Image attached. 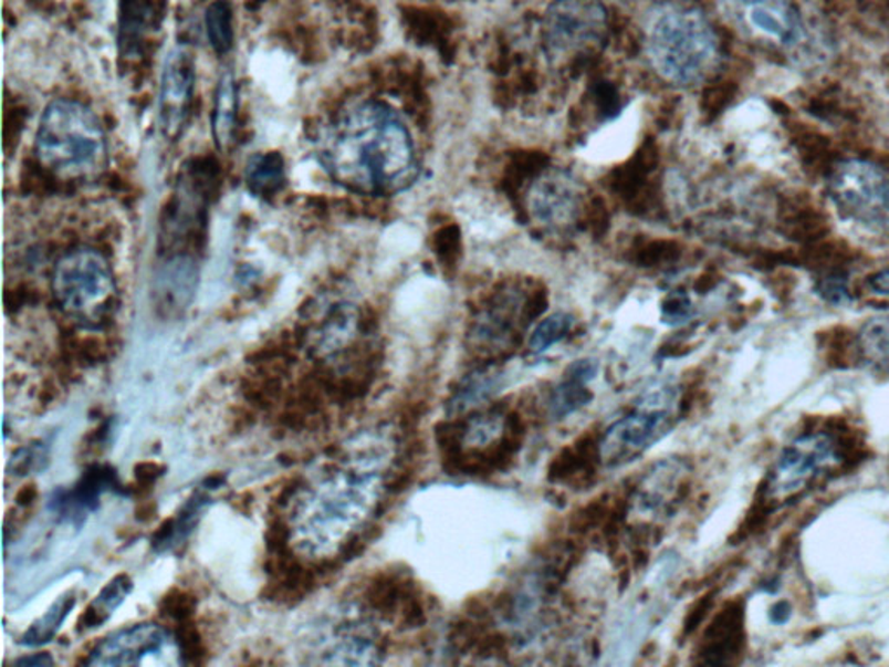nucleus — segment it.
Returning a JSON list of instances; mask_svg holds the SVG:
<instances>
[{
  "label": "nucleus",
  "instance_id": "obj_1",
  "mask_svg": "<svg viewBox=\"0 0 889 667\" xmlns=\"http://www.w3.org/2000/svg\"><path fill=\"white\" fill-rule=\"evenodd\" d=\"M320 164L339 187L360 195H389L417 175L412 139L388 106L360 103L344 112L320 142Z\"/></svg>",
  "mask_w": 889,
  "mask_h": 667
},
{
  "label": "nucleus",
  "instance_id": "obj_14",
  "mask_svg": "<svg viewBox=\"0 0 889 667\" xmlns=\"http://www.w3.org/2000/svg\"><path fill=\"white\" fill-rule=\"evenodd\" d=\"M358 322L360 313L355 304L348 301H334L327 304L320 316L315 313L310 315V325L304 332V337L315 355H334L352 343L358 331Z\"/></svg>",
  "mask_w": 889,
  "mask_h": 667
},
{
  "label": "nucleus",
  "instance_id": "obj_17",
  "mask_svg": "<svg viewBox=\"0 0 889 667\" xmlns=\"http://www.w3.org/2000/svg\"><path fill=\"white\" fill-rule=\"evenodd\" d=\"M457 212L468 233L477 239H495L510 231V212L490 195H464L457 204Z\"/></svg>",
  "mask_w": 889,
  "mask_h": 667
},
{
  "label": "nucleus",
  "instance_id": "obj_16",
  "mask_svg": "<svg viewBox=\"0 0 889 667\" xmlns=\"http://www.w3.org/2000/svg\"><path fill=\"white\" fill-rule=\"evenodd\" d=\"M118 486L117 473L114 468L103 465H94L87 468L84 477L81 478L75 489L70 492H61L53 501L54 510L65 517L66 520L82 522L87 511H93L97 501L102 498L105 490L115 489Z\"/></svg>",
  "mask_w": 889,
  "mask_h": 667
},
{
  "label": "nucleus",
  "instance_id": "obj_4",
  "mask_svg": "<svg viewBox=\"0 0 889 667\" xmlns=\"http://www.w3.org/2000/svg\"><path fill=\"white\" fill-rule=\"evenodd\" d=\"M379 475H337L295 506L294 525L301 546H337L373 510L379 498Z\"/></svg>",
  "mask_w": 889,
  "mask_h": 667
},
{
  "label": "nucleus",
  "instance_id": "obj_8",
  "mask_svg": "<svg viewBox=\"0 0 889 667\" xmlns=\"http://www.w3.org/2000/svg\"><path fill=\"white\" fill-rule=\"evenodd\" d=\"M720 4L752 39L787 51L805 45L806 24L791 0H720Z\"/></svg>",
  "mask_w": 889,
  "mask_h": 667
},
{
  "label": "nucleus",
  "instance_id": "obj_5",
  "mask_svg": "<svg viewBox=\"0 0 889 667\" xmlns=\"http://www.w3.org/2000/svg\"><path fill=\"white\" fill-rule=\"evenodd\" d=\"M51 288L61 312L85 329L102 327L117 301L114 271L93 247H77L61 256Z\"/></svg>",
  "mask_w": 889,
  "mask_h": 667
},
{
  "label": "nucleus",
  "instance_id": "obj_19",
  "mask_svg": "<svg viewBox=\"0 0 889 667\" xmlns=\"http://www.w3.org/2000/svg\"><path fill=\"white\" fill-rule=\"evenodd\" d=\"M287 181L285 160L280 152H259L245 166L247 188L259 199H271Z\"/></svg>",
  "mask_w": 889,
  "mask_h": 667
},
{
  "label": "nucleus",
  "instance_id": "obj_26",
  "mask_svg": "<svg viewBox=\"0 0 889 667\" xmlns=\"http://www.w3.org/2000/svg\"><path fill=\"white\" fill-rule=\"evenodd\" d=\"M586 385L587 383L584 381L568 374V379L554 392L553 400H551V410L554 416L565 417L584 407L590 400Z\"/></svg>",
  "mask_w": 889,
  "mask_h": 667
},
{
  "label": "nucleus",
  "instance_id": "obj_25",
  "mask_svg": "<svg viewBox=\"0 0 889 667\" xmlns=\"http://www.w3.org/2000/svg\"><path fill=\"white\" fill-rule=\"evenodd\" d=\"M572 325H574V319L568 313H553L546 320H542L532 332L529 341L530 350L535 353H544L546 350L553 348L554 344L565 340Z\"/></svg>",
  "mask_w": 889,
  "mask_h": 667
},
{
  "label": "nucleus",
  "instance_id": "obj_3",
  "mask_svg": "<svg viewBox=\"0 0 889 667\" xmlns=\"http://www.w3.org/2000/svg\"><path fill=\"white\" fill-rule=\"evenodd\" d=\"M36 160L63 179L102 175L108 145L102 122L90 106L75 100H54L45 106L35 134Z\"/></svg>",
  "mask_w": 889,
  "mask_h": 667
},
{
  "label": "nucleus",
  "instance_id": "obj_20",
  "mask_svg": "<svg viewBox=\"0 0 889 667\" xmlns=\"http://www.w3.org/2000/svg\"><path fill=\"white\" fill-rule=\"evenodd\" d=\"M133 591V579L127 574H118L112 579L102 593L91 602L90 607L79 619V632H93L96 627H102L106 621L114 615V612L126 602L127 596Z\"/></svg>",
  "mask_w": 889,
  "mask_h": 667
},
{
  "label": "nucleus",
  "instance_id": "obj_30",
  "mask_svg": "<svg viewBox=\"0 0 889 667\" xmlns=\"http://www.w3.org/2000/svg\"><path fill=\"white\" fill-rule=\"evenodd\" d=\"M820 294L825 301H829L833 304H845L851 301V295H849L848 285H846L845 280L837 279H827L820 283Z\"/></svg>",
  "mask_w": 889,
  "mask_h": 667
},
{
  "label": "nucleus",
  "instance_id": "obj_7",
  "mask_svg": "<svg viewBox=\"0 0 889 667\" xmlns=\"http://www.w3.org/2000/svg\"><path fill=\"white\" fill-rule=\"evenodd\" d=\"M678 400L674 386H660L645 393L635 413L615 423L603 438L599 445L603 462L624 465L656 444L671 426Z\"/></svg>",
  "mask_w": 889,
  "mask_h": 667
},
{
  "label": "nucleus",
  "instance_id": "obj_21",
  "mask_svg": "<svg viewBox=\"0 0 889 667\" xmlns=\"http://www.w3.org/2000/svg\"><path fill=\"white\" fill-rule=\"evenodd\" d=\"M327 664H352V666H365V664L379 663V648L376 639L362 633H343L334 644L325 652Z\"/></svg>",
  "mask_w": 889,
  "mask_h": 667
},
{
  "label": "nucleus",
  "instance_id": "obj_6",
  "mask_svg": "<svg viewBox=\"0 0 889 667\" xmlns=\"http://www.w3.org/2000/svg\"><path fill=\"white\" fill-rule=\"evenodd\" d=\"M829 195L837 212L872 233H889V173L867 160H845L833 170Z\"/></svg>",
  "mask_w": 889,
  "mask_h": 667
},
{
  "label": "nucleus",
  "instance_id": "obj_28",
  "mask_svg": "<svg viewBox=\"0 0 889 667\" xmlns=\"http://www.w3.org/2000/svg\"><path fill=\"white\" fill-rule=\"evenodd\" d=\"M48 456H44L42 449L39 447H27V449H21L17 456H12L11 471H14L12 475H18V477H23V475H29L33 468H41L42 461H45Z\"/></svg>",
  "mask_w": 889,
  "mask_h": 667
},
{
  "label": "nucleus",
  "instance_id": "obj_13",
  "mask_svg": "<svg viewBox=\"0 0 889 667\" xmlns=\"http://www.w3.org/2000/svg\"><path fill=\"white\" fill-rule=\"evenodd\" d=\"M581 202V185L566 170L554 169L541 176L529 195L530 215L547 228L571 225L577 218Z\"/></svg>",
  "mask_w": 889,
  "mask_h": 667
},
{
  "label": "nucleus",
  "instance_id": "obj_24",
  "mask_svg": "<svg viewBox=\"0 0 889 667\" xmlns=\"http://www.w3.org/2000/svg\"><path fill=\"white\" fill-rule=\"evenodd\" d=\"M75 602H77V600H75L73 593H66L65 596H61V598L54 602L51 608L42 615L41 619H36L35 623L30 626L29 632L21 636V645L39 647V645L49 644V642L56 636V633L60 632L61 624L65 623L72 608L75 607Z\"/></svg>",
  "mask_w": 889,
  "mask_h": 667
},
{
  "label": "nucleus",
  "instance_id": "obj_11",
  "mask_svg": "<svg viewBox=\"0 0 889 667\" xmlns=\"http://www.w3.org/2000/svg\"><path fill=\"white\" fill-rule=\"evenodd\" d=\"M175 648L170 636L163 627L154 623L134 624L106 636L102 644L94 648L87 666H139V664H157L154 657L166 664L160 657Z\"/></svg>",
  "mask_w": 889,
  "mask_h": 667
},
{
  "label": "nucleus",
  "instance_id": "obj_33",
  "mask_svg": "<svg viewBox=\"0 0 889 667\" xmlns=\"http://www.w3.org/2000/svg\"><path fill=\"white\" fill-rule=\"evenodd\" d=\"M869 289L874 294L888 295L889 298V268L878 271L869 279Z\"/></svg>",
  "mask_w": 889,
  "mask_h": 667
},
{
  "label": "nucleus",
  "instance_id": "obj_18",
  "mask_svg": "<svg viewBox=\"0 0 889 667\" xmlns=\"http://www.w3.org/2000/svg\"><path fill=\"white\" fill-rule=\"evenodd\" d=\"M237 112H239V87L233 73L224 72L219 77L212 108V136L221 152L228 150L233 145Z\"/></svg>",
  "mask_w": 889,
  "mask_h": 667
},
{
  "label": "nucleus",
  "instance_id": "obj_34",
  "mask_svg": "<svg viewBox=\"0 0 889 667\" xmlns=\"http://www.w3.org/2000/svg\"><path fill=\"white\" fill-rule=\"evenodd\" d=\"M14 664L23 667H44L54 666V659L53 657L49 656V654H32V656L21 657V659H18Z\"/></svg>",
  "mask_w": 889,
  "mask_h": 667
},
{
  "label": "nucleus",
  "instance_id": "obj_2",
  "mask_svg": "<svg viewBox=\"0 0 889 667\" xmlns=\"http://www.w3.org/2000/svg\"><path fill=\"white\" fill-rule=\"evenodd\" d=\"M645 44L653 69L672 84H699L720 61V44L708 18L683 2L651 9Z\"/></svg>",
  "mask_w": 889,
  "mask_h": 667
},
{
  "label": "nucleus",
  "instance_id": "obj_9",
  "mask_svg": "<svg viewBox=\"0 0 889 667\" xmlns=\"http://www.w3.org/2000/svg\"><path fill=\"white\" fill-rule=\"evenodd\" d=\"M607 27L602 0H554L544 17V41L554 56H571L602 42Z\"/></svg>",
  "mask_w": 889,
  "mask_h": 667
},
{
  "label": "nucleus",
  "instance_id": "obj_29",
  "mask_svg": "<svg viewBox=\"0 0 889 667\" xmlns=\"http://www.w3.org/2000/svg\"><path fill=\"white\" fill-rule=\"evenodd\" d=\"M179 652L190 663H202V638H200L199 633L195 632L194 627H182L181 638H179Z\"/></svg>",
  "mask_w": 889,
  "mask_h": 667
},
{
  "label": "nucleus",
  "instance_id": "obj_23",
  "mask_svg": "<svg viewBox=\"0 0 889 667\" xmlns=\"http://www.w3.org/2000/svg\"><path fill=\"white\" fill-rule=\"evenodd\" d=\"M207 39L219 56L230 53L234 42L233 6L230 0H212L206 9Z\"/></svg>",
  "mask_w": 889,
  "mask_h": 667
},
{
  "label": "nucleus",
  "instance_id": "obj_15",
  "mask_svg": "<svg viewBox=\"0 0 889 667\" xmlns=\"http://www.w3.org/2000/svg\"><path fill=\"white\" fill-rule=\"evenodd\" d=\"M639 122L641 117L636 106L624 110L620 117L590 136L584 146V157L595 164L617 163L626 157L638 138Z\"/></svg>",
  "mask_w": 889,
  "mask_h": 667
},
{
  "label": "nucleus",
  "instance_id": "obj_10",
  "mask_svg": "<svg viewBox=\"0 0 889 667\" xmlns=\"http://www.w3.org/2000/svg\"><path fill=\"white\" fill-rule=\"evenodd\" d=\"M837 445L829 434L815 431L794 438L776 457L770 475L768 492L773 498H785L808 486V481L836 465Z\"/></svg>",
  "mask_w": 889,
  "mask_h": 667
},
{
  "label": "nucleus",
  "instance_id": "obj_35",
  "mask_svg": "<svg viewBox=\"0 0 889 667\" xmlns=\"http://www.w3.org/2000/svg\"><path fill=\"white\" fill-rule=\"evenodd\" d=\"M36 493L39 492H36V487L33 486V483L32 486L23 487V489L18 492L17 504L21 506V508H29V506H32L33 501H35Z\"/></svg>",
  "mask_w": 889,
  "mask_h": 667
},
{
  "label": "nucleus",
  "instance_id": "obj_32",
  "mask_svg": "<svg viewBox=\"0 0 889 667\" xmlns=\"http://www.w3.org/2000/svg\"><path fill=\"white\" fill-rule=\"evenodd\" d=\"M793 617V607H791V603L785 602H776L768 612V619L770 623L775 624V626H784L791 621Z\"/></svg>",
  "mask_w": 889,
  "mask_h": 667
},
{
  "label": "nucleus",
  "instance_id": "obj_27",
  "mask_svg": "<svg viewBox=\"0 0 889 667\" xmlns=\"http://www.w3.org/2000/svg\"><path fill=\"white\" fill-rule=\"evenodd\" d=\"M195 607H197V600L187 591H170L163 602V611L172 619L181 621V623L190 619Z\"/></svg>",
  "mask_w": 889,
  "mask_h": 667
},
{
  "label": "nucleus",
  "instance_id": "obj_31",
  "mask_svg": "<svg viewBox=\"0 0 889 667\" xmlns=\"http://www.w3.org/2000/svg\"><path fill=\"white\" fill-rule=\"evenodd\" d=\"M164 471H166V468L163 465L151 461L142 462V465L136 466V480L142 486L150 487L154 486L158 478L163 477Z\"/></svg>",
  "mask_w": 889,
  "mask_h": 667
},
{
  "label": "nucleus",
  "instance_id": "obj_22",
  "mask_svg": "<svg viewBox=\"0 0 889 667\" xmlns=\"http://www.w3.org/2000/svg\"><path fill=\"white\" fill-rule=\"evenodd\" d=\"M860 352L870 367L889 374V313L874 316L861 327Z\"/></svg>",
  "mask_w": 889,
  "mask_h": 667
},
{
  "label": "nucleus",
  "instance_id": "obj_12",
  "mask_svg": "<svg viewBox=\"0 0 889 667\" xmlns=\"http://www.w3.org/2000/svg\"><path fill=\"white\" fill-rule=\"evenodd\" d=\"M195 58L187 45L170 51L160 79L158 115L166 138L176 139L190 114L195 91Z\"/></svg>",
  "mask_w": 889,
  "mask_h": 667
}]
</instances>
